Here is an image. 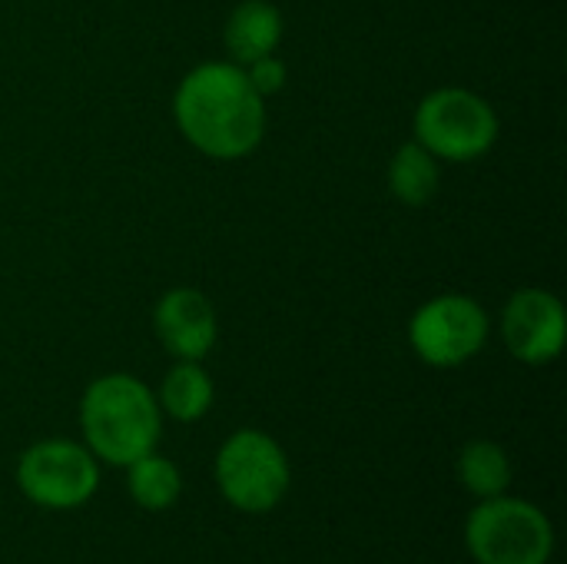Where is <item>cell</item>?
Listing matches in <instances>:
<instances>
[{
    "instance_id": "cell-2",
    "label": "cell",
    "mask_w": 567,
    "mask_h": 564,
    "mask_svg": "<svg viewBox=\"0 0 567 564\" xmlns=\"http://www.w3.org/2000/svg\"><path fill=\"white\" fill-rule=\"evenodd\" d=\"M80 429L93 459L126 469L130 462L156 449L163 409L140 379L116 372L90 382V389L83 392Z\"/></svg>"
},
{
    "instance_id": "cell-13",
    "label": "cell",
    "mask_w": 567,
    "mask_h": 564,
    "mask_svg": "<svg viewBox=\"0 0 567 564\" xmlns=\"http://www.w3.org/2000/svg\"><path fill=\"white\" fill-rule=\"evenodd\" d=\"M458 479H462V485L478 502L498 499L512 485V462H508L502 445H495V442H472V445L462 449Z\"/></svg>"
},
{
    "instance_id": "cell-6",
    "label": "cell",
    "mask_w": 567,
    "mask_h": 564,
    "mask_svg": "<svg viewBox=\"0 0 567 564\" xmlns=\"http://www.w3.org/2000/svg\"><path fill=\"white\" fill-rule=\"evenodd\" d=\"M17 485L33 505L66 512L93 499L100 485V469L86 445L66 439H47L20 455Z\"/></svg>"
},
{
    "instance_id": "cell-9",
    "label": "cell",
    "mask_w": 567,
    "mask_h": 564,
    "mask_svg": "<svg viewBox=\"0 0 567 564\" xmlns=\"http://www.w3.org/2000/svg\"><path fill=\"white\" fill-rule=\"evenodd\" d=\"M156 336L179 362H199L216 346V312L199 289H169L153 316Z\"/></svg>"
},
{
    "instance_id": "cell-15",
    "label": "cell",
    "mask_w": 567,
    "mask_h": 564,
    "mask_svg": "<svg viewBox=\"0 0 567 564\" xmlns=\"http://www.w3.org/2000/svg\"><path fill=\"white\" fill-rule=\"evenodd\" d=\"M243 70H246V76H249V83H252V90H256L259 96L279 93V90L286 86V63H282V60H276L272 53H269V57L252 60V63H249V66H243Z\"/></svg>"
},
{
    "instance_id": "cell-14",
    "label": "cell",
    "mask_w": 567,
    "mask_h": 564,
    "mask_svg": "<svg viewBox=\"0 0 567 564\" xmlns=\"http://www.w3.org/2000/svg\"><path fill=\"white\" fill-rule=\"evenodd\" d=\"M126 469H130L126 485H130V495H133V502L140 509L163 512V509L176 505V499L183 492V479H179V469L169 459L150 452L143 459L130 462Z\"/></svg>"
},
{
    "instance_id": "cell-1",
    "label": "cell",
    "mask_w": 567,
    "mask_h": 564,
    "mask_svg": "<svg viewBox=\"0 0 567 564\" xmlns=\"http://www.w3.org/2000/svg\"><path fill=\"white\" fill-rule=\"evenodd\" d=\"M183 136L213 160L252 153L266 133V106L239 63H203L189 70L173 100Z\"/></svg>"
},
{
    "instance_id": "cell-10",
    "label": "cell",
    "mask_w": 567,
    "mask_h": 564,
    "mask_svg": "<svg viewBox=\"0 0 567 564\" xmlns=\"http://www.w3.org/2000/svg\"><path fill=\"white\" fill-rule=\"evenodd\" d=\"M282 40V17L266 0H246L233 10L226 23V50L239 66H249L259 57H269Z\"/></svg>"
},
{
    "instance_id": "cell-8",
    "label": "cell",
    "mask_w": 567,
    "mask_h": 564,
    "mask_svg": "<svg viewBox=\"0 0 567 564\" xmlns=\"http://www.w3.org/2000/svg\"><path fill=\"white\" fill-rule=\"evenodd\" d=\"M505 346L528 366H545L561 356L567 336L565 306L545 289H522L512 296L502 316Z\"/></svg>"
},
{
    "instance_id": "cell-7",
    "label": "cell",
    "mask_w": 567,
    "mask_h": 564,
    "mask_svg": "<svg viewBox=\"0 0 567 564\" xmlns=\"http://www.w3.org/2000/svg\"><path fill=\"white\" fill-rule=\"evenodd\" d=\"M409 339L422 362L452 369L478 356L488 339V316L468 296H439L412 316Z\"/></svg>"
},
{
    "instance_id": "cell-11",
    "label": "cell",
    "mask_w": 567,
    "mask_h": 564,
    "mask_svg": "<svg viewBox=\"0 0 567 564\" xmlns=\"http://www.w3.org/2000/svg\"><path fill=\"white\" fill-rule=\"evenodd\" d=\"M159 409L176 422H196L213 406V379L199 369V362H179L169 369L159 389Z\"/></svg>"
},
{
    "instance_id": "cell-4",
    "label": "cell",
    "mask_w": 567,
    "mask_h": 564,
    "mask_svg": "<svg viewBox=\"0 0 567 564\" xmlns=\"http://www.w3.org/2000/svg\"><path fill=\"white\" fill-rule=\"evenodd\" d=\"M289 459L276 439L256 429L229 435L216 455V485L223 499L249 515L276 509L289 492Z\"/></svg>"
},
{
    "instance_id": "cell-12",
    "label": "cell",
    "mask_w": 567,
    "mask_h": 564,
    "mask_svg": "<svg viewBox=\"0 0 567 564\" xmlns=\"http://www.w3.org/2000/svg\"><path fill=\"white\" fill-rule=\"evenodd\" d=\"M389 186H392L395 199H402L405 206H425L439 189L435 156L419 140L399 146V153L392 156V166H389Z\"/></svg>"
},
{
    "instance_id": "cell-5",
    "label": "cell",
    "mask_w": 567,
    "mask_h": 564,
    "mask_svg": "<svg viewBox=\"0 0 567 564\" xmlns=\"http://www.w3.org/2000/svg\"><path fill=\"white\" fill-rule=\"evenodd\" d=\"M415 136L435 160L465 163L492 150L498 136V116L478 93L445 86L419 103Z\"/></svg>"
},
{
    "instance_id": "cell-3",
    "label": "cell",
    "mask_w": 567,
    "mask_h": 564,
    "mask_svg": "<svg viewBox=\"0 0 567 564\" xmlns=\"http://www.w3.org/2000/svg\"><path fill=\"white\" fill-rule=\"evenodd\" d=\"M468 552L478 564H548L555 532L542 509L522 499H485L465 525Z\"/></svg>"
}]
</instances>
